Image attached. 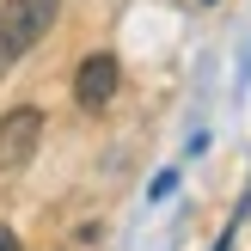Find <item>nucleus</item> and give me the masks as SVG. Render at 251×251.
Returning a JSON list of instances; mask_svg holds the SVG:
<instances>
[{
  "label": "nucleus",
  "instance_id": "f257e3e1",
  "mask_svg": "<svg viewBox=\"0 0 251 251\" xmlns=\"http://www.w3.org/2000/svg\"><path fill=\"white\" fill-rule=\"evenodd\" d=\"M55 12H61V0H0V74L49 37Z\"/></svg>",
  "mask_w": 251,
  "mask_h": 251
},
{
  "label": "nucleus",
  "instance_id": "f03ea898",
  "mask_svg": "<svg viewBox=\"0 0 251 251\" xmlns=\"http://www.w3.org/2000/svg\"><path fill=\"white\" fill-rule=\"evenodd\" d=\"M37 141H43V110H37V104L6 110V117H0V178H6V172H25V166H31Z\"/></svg>",
  "mask_w": 251,
  "mask_h": 251
},
{
  "label": "nucleus",
  "instance_id": "7ed1b4c3",
  "mask_svg": "<svg viewBox=\"0 0 251 251\" xmlns=\"http://www.w3.org/2000/svg\"><path fill=\"white\" fill-rule=\"evenodd\" d=\"M117 80H123L117 55H86L80 74H74V104L80 110H104L110 98H117Z\"/></svg>",
  "mask_w": 251,
  "mask_h": 251
},
{
  "label": "nucleus",
  "instance_id": "20e7f679",
  "mask_svg": "<svg viewBox=\"0 0 251 251\" xmlns=\"http://www.w3.org/2000/svg\"><path fill=\"white\" fill-rule=\"evenodd\" d=\"M0 251H25L19 239H12V227H0Z\"/></svg>",
  "mask_w": 251,
  "mask_h": 251
}]
</instances>
